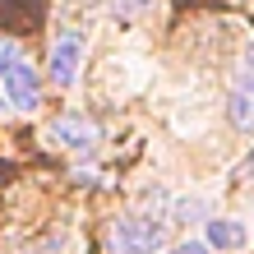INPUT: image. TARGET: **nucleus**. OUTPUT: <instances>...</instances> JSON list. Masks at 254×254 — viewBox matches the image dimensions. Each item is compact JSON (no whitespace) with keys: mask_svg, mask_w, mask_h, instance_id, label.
I'll list each match as a JSON object with an SVG mask.
<instances>
[{"mask_svg":"<svg viewBox=\"0 0 254 254\" xmlns=\"http://www.w3.org/2000/svg\"><path fill=\"white\" fill-rule=\"evenodd\" d=\"M167 241V227L157 217H143V213H129L111 227V250L116 254H153Z\"/></svg>","mask_w":254,"mask_h":254,"instance_id":"1","label":"nucleus"},{"mask_svg":"<svg viewBox=\"0 0 254 254\" xmlns=\"http://www.w3.org/2000/svg\"><path fill=\"white\" fill-rule=\"evenodd\" d=\"M83 56H88V37L79 28H65L61 37L51 42V83L56 88H74L79 83V69H83Z\"/></svg>","mask_w":254,"mask_h":254,"instance_id":"2","label":"nucleus"},{"mask_svg":"<svg viewBox=\"0 0 254 254\" xmlns=\"http://www.w3.org/2000/svg\"><path fill=\"white\" fill-rule=\"evenodd\" d=\"M0 97L9 102L14 111H37V102H42V83H37V69L19 61L5 79H0Z\"/></svg>","mask_w":254,"mask_h":254,"instance_id":"3","label":"nucleus"},{"mask_svg":"<svg viewBox=\"0 0 254 254\" xmlns=\"http://www.w3.org/2000/svg\"><path fill=\"white\" fill-rule=\"evenodd\" d=\"M51 143H61V148H74V153H88V148L97 143V125L88 121V116H79V111H69V116H61V121H51Z\"/></svg>","mask_w":254,"mask_h":254,"instance_id":"4","label":"nucleus"},{"mask_svg":"<svg viewBox=\"0 0 254 254\" xmlns=\"http://www.w3.org/2000/svg\"><path fill=\"white\" fill-rule=\"evenodd\" d=\"M203 241L213 245V250L241 254V250H250V227H245L241 217H213V222H208V231H203Z\"/></svg>","mask_w":254,"mask_h":254,"instance_id":"5","label":"nucleus"},{"mask_svg":"<svg viewBox=\"0 0 254 254\" xmlns=\"http://www.w3.org/2000/svg\"><path fill=\"white\" fill-rule=\"evenodd\" d=\"M227 116H231L241 129H254V93H250V88L236 83L231 93H227Z\"/></svg>","mask_w":254,"mask_h":254,"instance_id":"6","label":"nucleus"},{"mask_svg":"<svg viewBox=\"0 0 254 254\" xmlns=\"http://www.w3.org/2000/svg\"><path fill=\"white\" fill-rule=\"evenodd\" d=\"M171 208H176V213H171L176 222H199L203 217V199H176Z\"/></svg>","mask_w":254,"mask_h":254,"instance_id":"7","label":"nucleus"},{"mask_svg":"<svg viewBox=\"0 0 254 254\" xmlns=\"http://www.w3.org/2000/svg\"><path fill=\"white\" fill-rule=\"evenodd\" d=\"M19 61H23V56H19V42H9V37H5V42H0V79H5V74L19 65Z\"/></svg>","mask_w":254,"mask_h":254,"instance_id":"8","label":"nucleus"},{"mask_svg":"<svg viewBox=\"0 0 254 254\" xmlns=\"http://www.w3.org/2000/svg\"><path fill=\"white\" fill-rule=\"evenodd\" d=\"M162 254H213V245H208V241H181V245H171Z\"/></svg>","mask_w":254,"mask_h":254,"instance_id":"9","label":"nucleus"},{"mask_svg":"<svg viewBox=\"0 0 254 254\" xmlns=\"http://www.w3.org/2000/svg\"><path fill=\"white\" fill-rule=\"evenodd\" d=\"M241 176H254V148H250V157L241 162Z\"/></svg>","mask_w":254,"mask_h":254,"instance_id":"10","label":"nucleus"}]
</instances>
